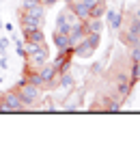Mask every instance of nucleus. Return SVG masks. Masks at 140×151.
Wrapping results in <instances>:
<instances>
[{
  "mask_svg": "<svg viewBox=\"0 0 140 151\" xmlns=\"http://www.w3.org/2000/svg\"><path fill=\"white\" fill-rule=\"evenodd\" d=\"M121 39H123V43H127L129 47H131V45H138V43H140V37L131 35V32H127V30H123V32H121Z\"/></svg>",
  "mask_w": 140,
  "mask_h": 151,
  "instance_id": "18",
  "label": "nucleus"
},
{
  "mask_svg": "<svg viewBox=\"0 0 140 151\" xmlns=\"http://www.w3.org/2000/svg\"><path fill=\"white\" fill-rule=\"evenodd\" d=\"M0 112H24V104H22V99H19L17 91H6L2 95Z\"/></svg>",
  "mask_w": 140,
  "mask_h": 151,
  "instance_id": "5",
  "label": "nucleus"
},
{
  "mask_svg": "<svg viewBox=\"0 0 140 151\" xmlns=\"http://www.w3.org/2000/svg\"><path fill=\"white\" fill-rule=\"evenodd\" d=\"M99 43H101V35H84L71 47V54L78 58H90L95 54V50H99Z\"/></svg>",
  "mask_w": 140,
  "mask_h": 151,
  "instance_id": "4",
  "label": "nucleus"
},
{
  "mask_svg": "<svg viewBox=\"0 0 140 151\" xmlns=\"http://www.w3.org/2000/svg\"><path fill=\"white\" fill-rule=\"evenodd\" d=\"M17 95H19V99H22V104H24V110H37L39 108V101H41V95H43V91H41L39 86H34L30 84V82H26V80H19V84H17Z\"/></svg>",
  "mask_w": 140,
  "mask_h": 151,
  "instance_id": "2",
  "label": "nucleus"
},
{
  "mask_svg": "<svg viewBox=\"0 0 140 151\" xmlns=\"http://www.w3.org/2000/svg\"><path fill=\"white\" fill-rule=\"evenodd\" d=\"M106 0H95V4H93V9H90L88 13V17H103L106 15Z\"/></svg>",
  "mask_w": 140,
  "mask_h": 151,
  "instance_id": "16",
  "label": "nucleus"
},
{
  "mask_svg": "<svg viewBox=\"0 0 140 151\" xmlns=\"http://www.w3.org/2000/svg\"><path fill=\"white\" fill-rule=\"evenodd\" d=\"M0 2H4V0H0Z\"/></svg>",
  "mask_w": 140,
  "mask_h": 151,
  "instance_id": "33",
  "label": "nucleus"
},
{
  "mask_svg": "<svg viewBox=\"0 0 140 151\" xmlns=\"http://www.w3.org/2000/svg\"><path fill=\"white\" fill-rule=\"evenodd\" d=\"M103 17H106V22H108V26H110V28L112 30H121V26H123V15H121V13H118L116 9H106V15H103Z\"/></svg>",
  "mask_w": 140,
  "mask_h": 151,
  "instance_id": "11",
  "label": "nucleus"
},
{
  "mask_svg": "<svg viewBox=\"0 0 140 151\" xmlns=\"http://www.w3.org/2000/svg\"><path fill=\"white\" fill-rule=\"evenodd\" d=\"M90 71H93V73H99V71H101V65H99V63L90 65Z\"/></svg>",
  "mask_w": 140,
  "mask_h": 151,
  "instance_id": "27",
  "label": "nucleus"
},
{
  "mask_svg": "<svg viewBox=\"0 0 140 151\" xmlns=\"http://www.w3.org/2000/svg\"><path fill=\"white\" fill-rule=\"evenodd\" d=\"M22 32H24V41H30V43H45L43 28H22Z\"/></svg>",
  "mask_w": 140,
  "mask_h": 151,
  "instance_id": "13",
  "label": "nucleus"
},
{
  "mask_svg": "<svg viewBox=\"0 0 140 151\" xmlns=\"http://www.w3.org/2000/svg\"><path fill=\"white\" fill-rule=\"evenodd\" d=\"M129 58H131V63H134V60H140V43L129 47Z\"/></svg>",
  "mask_w": 140,
  "mask_h": 151,
  "instance_id": "21",
  "label": "nucleus"
},
{
  "mask_svg": "<svg viewBox=\"0 0 140 151\" xmlns=\"http://www.w3.org/2000/svg\"><path fill=\"white\" fill-rule=\"evenodd\" d=\"M131 88H134V82H131V80H123V82H118V84H116V93H118V97H121V99L129 97Z\"/></svg>",
  "mask_w": 140,
  "mask_h": 151,
  "instance_id": "15",
  "label": "nucleus"
},
{
  "mask_svg": "<svg viewBox=\"0 0 140 151\" xmlns=\"http://www.w3.org/2000/svg\"><path fill=\"white\" fill-rule=\"evenodd\" d=\"M0 69H9V58L6 56H0Z\"/></svg>",
  "mask_w": 140,
  "mask_h": 151,
  "instance_id": "25",
  "label": "nucleus"
},
{
  "mask_svg": "<svg viewBox=\"0 0 140 151\" xmlns=\"http://www.w3.org/2000/svg\"><path fill=\"white\" fill-rule=\"evenodd\" d=\"M69 54H71V50L69 52H58V58L54 60V67H56V71L62 73V71H69V67H71V60H69Z\"/></svg>",
  "mask_w": 140,
  "mask_h": 151,
  "instance_id": "14",
  "label": "nucleus"
},
{
  "mask_svg": "<svg viewBox=\"0 0 140 151\" xmlns=\"http://www.w3.org/2000/svg\"><path fill=\"white\" fill-rule=\"evenodd\" d=\"M127 32H131V35L140 37V19H136V17H131V19H129V24H127Z\"/></svg>",
  "mask_w": 140,
  "mask_h": 151,
  "instance_id": "20",
  "label": "nucleus"
},
{
  "mask_svg": "<svg viewBox=\"0 0 140 151\" xmlns=\"http://www.w3.org/2000/svg\"><path fill=\"white\" fill-rule=\"evenodd\" d=\"M75 19H78V17H75V13L71 11V6H65V9H62L60 13H58V15H56V32H69V28H71V24L75 22Z\"/></svg>",
  "mask_w": 140,
  "mask_h": 151,
  "instance_id": "7",
  "label": "nucleus"
},
{
  "mask_svg": "<svg viewBox=\"0 0 140 151\" xmlns=\"http://www.w3.org/2000/svg\"><path fill=\"white\" fill-rule=\"evenodd\" d=\"M58 86H62V88H71V86H73V76L69 73V71L58 73Z\"/></svg>",
  "mask_w": 140,
  "mask_h": 151,
  "instance_id": "17",
  "label": "nucleus"
},
{
  "mask_svg": "<svg viewBox=\"0 0 140 151\" xmlns=\"http://www.w3.org/2000/svg\"><path fill=\"white\" fill-rule=\"evenodd\" d=\"M93 4H95V0H71L69 2V6H71V11L75 13L78 19H86L90 9H93Z\"/></svg>",
  "mask_w": 140,
  "mask_h": 151,
  "instance_id": "8",
  "label": "nucleus"
},
{
  "mask_svg": "<svg viewBox=\"0 0 140 151\" xmlns=\"http://www.w3.org/2000/svg\"><path fill=\"white\" fill-rule=\"evenodd\" d=\"M134 17H136V19H140V6H138V9L134 11Z\"/></svg>",
  "mask_w": 140,
  "mask_h": 151,
  "instance_id": "29",
  "label": "nucleus"
},
{
  "mask_svg": "<svg viewBox=\"0 0 140 151\" xmlns=\"http://www.w3.org/2000/svg\"><path fill=\"white\" fill-rule=\"evenodd\" d=\"M41 2H43V6H45V9H50V6H54L56 2H58V0H41Z\"/></svg>",
  "mask_w": 140,
  "mask_h": 151,
  "instance_id": "26",
  "label": "nucleus"
},
{
  "mask_svg": "<svg viewBox=\"0 0 140 151\" xmlns=\"http://www.w3.org/2000/svg\"><path fill=\"white\" fill-rule=\"evenodd\" d=\"M2 28H4L6 32H13V24H9V22H6V24H2Z\"/></svg>",
  "mask_w": 140,
  "mask_h": 151,
  "instance_id": "28",
  "label": "nucleus"
},
{
  "mask_svg": "<svg viewBox=\"0 0 140 151\" xmlns=\"http://www.w3.org/2000/svg\"><path fill=\"white\" fill-rule=\"evenodd\" d=\"M62 2H65V4H69V2H71V0H62Z\"/></svg>",
  "mask_w": 140,
  "mask_h": 151,
  "instance_id": "30",
  "label": "nucleus"
},
{
  "mask_svg": "<svg viewBox=\"0 0 140 151\" xmlns=\"http://www.w3.org/2000/svg\"><path fill=\"white\" fill-rule=\"evenodd\" d=\"M41 0H22V9H30V6H34V4H39Z\"/></svg>",
  "mask_w": 140,
  "mask_h": 151,
  "instance_id": "23",
  "label": "nucleus"
},
{
  "mask_svg": "<svg viewBox=\"0 0 140 151\" xmlns=\"http://www.w3.org/2000/svg\"><path fill=\"white\" fill-rule=\"evenodd\" d=\"M69 41H71V45H75L78 41L86 35V28H84V19H75V22L71 24V28H69Z\"/></svg>",
  "mask_w": 140,
  "mask_h": 151,
  "instance_id": "9",
  "label": "nucleus"
},
{
  "mask_svg": "<svg viewBox=\"0 0 140 151\" xmlns=\"http://www.w3.org/2000/svg\"><path fill=\"white\" fill-rule=\"evenodd\" d=\"M43 110H47V112H54L56 110V104L52 99H45V104H43Z\"/></svg>",
  "mask_w": 140,
  "mask_h": 151,
  "instance_id": "22",
  "label": "nucleus"
},
{
  "mask_svg": "<svg viewBox=\"0 0 140 151\" xmlns=\"http://www.w3.org/2000/svg\"><path fill=\"white\" fill-rule=\"evenodd\" d=\"M84 28H86V35H101L103 17H86L84 19Z\"/></svg>",
  "mask_w": 140,
  "mask_h": 151,
  "instance_id": "12",
  "label": "nucleus"
},
{
  "mask_svg": "<svg viewBox=\"0 0 140 151\" xmlns=\"http://www.w3.org/2000/svg\"><path fill=\"white\" fill-rule=\"evenodd\" d=\"M0 106H2V95H0Z\"/></svg>",
  "mask_w": 140,
  "mask_h": 151,
  "instance_id": "31",
  "label": "nucleus"
},
{
  "mask_svg": "<svg viewBox=\"0 0 140 151\" xmlns=\"http://www.w3.org/2000/svg\"><path fill=\"white\" fill-rule=\"evenodd\" d=\"M52 41H54V45H56V50L58 52H69L71 50V41H69V35L67 32H52Z\"/></svg>",
  "mask_w": 140,
  "mask_h": 151,
  "instance_id": "10",
  "label": "nucleus"
},
{
  "mask_svg": "<svg viewBox=\"0 0 140 151\" xmlns=\"http://www.w3.org/2000/svg\"><path fill=\"white\" fill-rule=\"evenodd\" d=\"M19 22H22V28H43V22H45V6H43V2L34 4V6H30V9H22Z\"/></svg>",
  "mask_w": 140,
  "mask_h": 151,
  "instance_id": "3",
  "label": "nucleus"
},
{
  "mask_svg": "<svg viewBox=\"0 0 140 151\" xmlns=\"http://www.w3.org/2000/svg\"><path fill=\"white\" fill-rule=\"evenodd\" d=\"M15 47H17V54H19V56H24V41H19V39H15Z\"/></svg>",
  "mask_w": 140,
  "mask_h": 151,
  "instance_id": "24",
  "label": "nucleus"
},
{
  "mask_svg": "<svg viewBox=\"0 0 140 151\" xmlns=\"http://www.w3.org/2000/svg\"><path fill=\"white\" fill-rule=\"evenodd\" d=\"M0 26H2V19H0Z\"/></svg>",
  "mask_w": 140,
  "mask_h": 151,
  "instance_id": "32",
  "label": "nucleus"
},
{
  "mask_svg": "<svg viewBox=\"0 0 140 151\" xmlns=\"http://www.w3.org/2000/svg\"><path fill=\"white\" fill-rule=\"evenodd\" d=\"M37 71L41 73V78H43V82H45V91H54V88H58V71H56V67L52 63L41 65Z\"/></svg>",
  "mask_w": 140,
  "mask_h": 151,
  "instance_id": "6",
  "label": "nucleus"
},
{
  "mask_svg": "<svg viewBox=\"0 0 140 151\" xmlns=\"http://www.w3.org/2000/svg\"><path fill=\"white\" fill-rule=\"evenodd\" d=\"M129 80L131 82H138L140 80V60H134L129 67Z\"/></svg>",
  "mask_w": 140,
  "mask_h": 151,
  "instance_id": "19",
  "label": "nucleus"
},
{
  "mask_svg": "<svg viewBox=\"0 0 140 151\" xmlns=\"http://www.w3.org/2000/svg\"><path fill=\"white\" fill-rule=\"evenodd\" d=\"M24 58L28 63V69H39L41 65L47 63L50 52H47L45 43H30V41H24Z\"/></svg>",
  "mask_w": 140,
  "mask_h": 151,
  "instance_id": "1",
  "label": "nucleus"
}]
</instances>
